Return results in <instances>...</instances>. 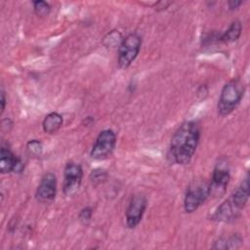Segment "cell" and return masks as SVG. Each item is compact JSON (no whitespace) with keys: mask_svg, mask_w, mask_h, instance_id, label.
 <instances>
[{"mask_svg":"<svg viewBox=\"0 0 250 250\" xmlns=\"http://www.w3.org/2000/svg\"><path fill=\"white\" fill-rule=\"evenodd\" d=\"M200 139V128L195 121H186L179 126L174 133L170 153L173 161L180 165H186L191 160Z\"/></svg>","mask_w":250,"mask_h":250,"instance_id":"1","label":"cell"},{"mask_svg":"<svg viewBox=\"0 0 250 250\" xmlns=\"http://www.w3.org/2000/svg\"><path fill=\"white\" fill-rule=\"evenodd\" d=\"M19 158L13 153V151L7 147L2 146L0 151V171L2 174H7L11 172H15V168L17 165Z\"/></svg>","mask_w":250,"mask_h":250,"instance_id":"12","label":"cell"},{"mask_svg":"<svg viewBox=\"0 0 250 250\" xmlns=\"http://www.w3.org/2000/svg\"><path fill=\"white\" fill-rule=\"evenodd\" d=\"M230 173H229V164L226 157H221L213 169L212 180L209 184L210 196L220 197L222 196L228 188L229 183Z\"/></svg>","mask_w":250,"mask_h":250,"instance_id":"5","label":"cell"},{"mask_svg":"<svg viewBox=\"0 0 250 250\" xmlns=\"http://www.w3.org/2000/svg\"><path fill=\"white\" fill-rule=\"evenodd\" d=\"M5 104H6L5 92L2 90V91H1V112L4 111V109H5Z\"/></svg>","mask_w":250,"mask_h":250,"instance_id":"22","label":"cell"},{"mask_svg":"<svg viewBox=\"0 0 250 250\" xmlns=\"http://www.w3.org/2000/svg\"><path fill=\"white\" fill-rule=\"evenodd\" d=\"M241 31H242V25L240 21H234L230 23L229 28L219 37V41L224 43L234 42L240 37Z\"/></svg>","mask_w":250,"mask_h":250,"instance_id":"14","label":"cell"},{"mask_svg":"<svg viewBox=\"0 0 250 250\" xmlns=\"http://www.w3.org/2000/svg\"><path fill=\"white\" fill-rule=\"evenodd\" d=\"M57 194V178L54 173L48 172L44 174L37 187L35 197L42 203L51 202Z\"/></svg>","mask_w":250,"mask_h":250,"instance_id":"9","label":"cell"},{"mask_svg":"<svg viewBox=\"0 0 250 250\" xmlns=\"http://www.w3.org/2000/svg\"><path fill=\"white\" fill-rule=\"evenodd\" d=\"M83 169L80 164L69 161L66 163L63 170V184L62 190L66 196L75 194L82 183Z\"/></svg>","mask_w":250,"mask_h":250,"instance_id":"7","label":"cell"},{"mask_svg":"<svg viewBox=\"0 0 250 250\" xmlns=\"http://www.w3.org/2000/svg\"><path fill=\"white\" fill-rule=\"evenodd\" d=\"M33 8H34V12L36 13L37 16L40 17H44L47 16L51 10L50 5L42 0H37V1H33Z\"/></svg>","mask_w":250,"mask_h":250,"instance_id":"18","label":"cell"},{"mask_svg":"<svg viewBox=\"0 0 250 250\" xmlns=\"http://www.w3.org/2000/svg\"><path fill=\"white\" fill-rule=\"evenodd\" d=\"M116 145V135L111 129H105L100 132L95 144L91 149L90 155L93 159L103 160L108 157Z\"/></svg>","mask_w":250,"mask_h":250,"instance_id":"6","label":"cell"},{"mask_svg":"<svg viewBox=\"0 0 250 250\" xmlns=\"http://www.w3.org/2000/svg\"><path fill=\"white\" fill-rule=\"evenodd\" d=\"M106 178H107V173L104 169L98 168V169H94L91 171L90 181L95 186L102 184L103 182H104L106 180Z\"/></svg>","mask_w":250,"mask_h":250,"instance_id":"16","label":"cell"},{"mask_svg":"<svg viewBox=\"0 0 250 250\" xmlns=\"http://www.w3.org/2000/svg\"><path fill=\"white\" fill-rule=\"evenodd\" d=\"M210 196L209 183L204 180H194L186 191L184 198V209L186 213H193Z\"/></svg>","mask_w":250,"mask_h":250,"instance_id":"3","label":"cell"},{"mask_svg":"<svg viewBox=\"0 0 250 250\" xmlns=\"http://www.w3.org/2000/svg\"><path fill=\"white\" fill-rule=\"evenodd\" d=\"M241 4H242V1H235V0H234V1H233V0L229 1V3H228L229 9L230 11H233V10L237 9Z\"/></svg>","mask_w":250,"mask_h":250,"instance_id":"21","label":"cell"},{"mask_svg":"<svg viewBox=\"0 0 250 250\" xmlns=\"http://www.w3.org/2000/svg\"><path fill=\"white\" fill-rule=\"evenodd\" d=\"M249 176L248 174H246L245 178L242 180V182L240 183V185L238 186V188L234 190L230 200L233 203V205L238 209V210H242L249 198Z\"/></svg>","mask_w":250,"mask_h":250,"instance_id":"11","label":"cell"},{"mask_svg":"<svg viewBox=\"0 0 250 250\" xmlns=\"http://www.w3.org/2000/svg\"><path fill=\"white\" fill-rule=\"evenodd\" d=\"M240 210H238L230 199L224 201L215 211L212 219L221 223H229L234 221L239 216Z\"/></svg>","mask_w":250,"mask_h":250,"instance_id":"10","label":"cell"},{"mask_svg":"<svg viewBox=\"0 0 250 250\" xmlns=\"http://www.w3.org/2000/svg\"><path fill=\"white\" fill-rule=\"evenodd\" d=\"M245 93V85L239 79H232L227 82L220 94L217 104L218 113L221 116L230 114L241 102Z\"/></svg>","mask_w":250,"mask_h":250,"instance_id":"2","label":"cell"},{"mask_svg":"<svg viewBox=\"0 0 250 250\" xmlns=\"http://www.w3.org/2000/svg\"><path fill=\"white\" fill-rule=\"evenodd\" d=\"M92 215H93V209L91 207H89V206L84 207L80 211V213H79V216H78L79 217V221L82 224L86 225V224H88L90 222V220L92 218Z\"/></svg>","mask_w":250,"mask_h":250,"instance_id":"20","label":"cell"},{"mask_svg":"<svg viewBox=\"0 0 250 250\" xmlns=\"http://www.w3.org/2000/svg\"><path fill=\"white\" fill-rule=\"evenodd\" d=\"M142 46L141 36L134 32L128 34L125 38L122 39L118 47V65L119 67L125 69L131 65L135 61Z\"/></svg>","mask_w":250,"mask_h":250,"instance_id":"4","label":"cell"},{"mask_svg":"<svg viewBox=\"0 0 250 250\" xmlns=\"http://www.w3.org/2000/svg\"><path fill=\"white\" fill-rule=\"evenodd\" d=\"M107 37L109 38V39H106V38H104V41H109L107 44H106V46H115V45H120V43L122 42V37H121V34L118 32V31H116V30H112V32H110V33H108L107 34Z\"/></svg>","mask_w":250,"mask_h":250,"instance_id":"19","label":"cell"},{"mask_svg":"<svg viewBox=\"0 0 250 250\" xmlns=\"http://www.w3.org/2000/svg\"><path fill=\"white\" fill-rule=\"evenodd\" d=\"M26 149L28 153L32 156H40L42 154L43 146L40 141L38 140H30L26 144Z\"/></svg>","mask_w":250,"mask_h":250,"instance_id":"17","label":"cell"},{"mask_svg":"<svg viewBox=\"0 0 250 250\" xmlns=\"http://www.w3.org/2000/svg\"><path fill=\"white\" fill-rule=\"evenodd\" d=\"M242 244V238L237 233L229 237H220L212 246L214 249H235Z\"/></svg>","mask_w":250,"mask_h":250,"instance_id":"15","label":"cell"},{"mask_svg":"<svg viewBox=\"0 0 250 250\" xmlns=\"http://www.w3.org/2000/svg\"><path fill=\"white\" fill-rule=\"evenodd\" d=\"M63 119L62 116L58 112H50L45 116L42 122L43 131L47 134L56 133L62 125Z\"/></svg>","mask_w":250,"mask_h":250,"instance_id":"13","label":"cell"},{"mask_svg":"<svg viewBox=\"0 0 250 250\" xmlns=\"http://www.w3.org/2000/svg\"><path fill=\"white\" fill-rule=\"evenodd\" d=\"M146 198L143 194H135L132 196L126 209V225L129 229L136 228L143 219L146 209Z\"/></svg>","mask_w":250,"mask_h":250,"instance_id":"8","label":"cell"}]
</instances>
